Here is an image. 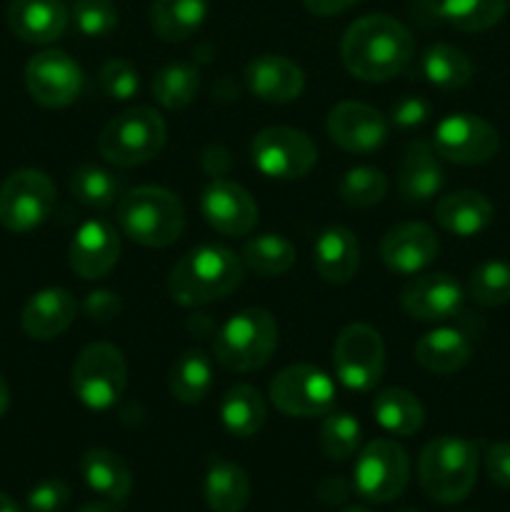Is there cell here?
Returning a JSON list of instances; mask_svg holds the SVG:
<instances>
[{"instance_id": "obj_1", "label": "cell", "mask_w": 510, "mask_h": 512, "mask_svg": "<svg viewBox=\"0 0 510 512\" xmlns=\"http://www.w3.org/2000/svg\"><path fill=\"white\" fill-rule=\"evenodd\" d=\"M415 43L410 30L390 15H365L343 35L340 58L345 70L365 83L395 78L413 60Z\"/></svg>"}, {"instance_id": "obj_2", "label": "cell", "mask_w": 510, "mask_h": 512, "mask_svg": "<svg viewBox=\"0 0 510 512\" xmlns=\"http://www.w3.org/2000/svg\"><path fill=\"white\" fill-rule=\"evenodd\" d=\"M245 278V265L233 250L200 245L175 263L168 293L183 308H200L233 293Z\"/></svg>"}, {"instance_id": "obj_3", "label": "cell", "mask_w": 510, "mask_h": 512, "mask_svg": "<svg viewBox=\"0 0 510 512\" xmlns=\"http://www.w3.org/2000/svg\"><path fill=\"white\" fill-rule=\"evenodd\" d=\"M420 488L443 505L460 503L478 478V445L455 435L430 440L418 458Z\"/></svg>"}, {"instance_id": "obj_4", "label": "cell", "mask_w": 510, "mask_h": 512, "mask_svg": "<svg viewBox=\"0 0 510 512\" xmlns=\"http://www.w3.org/2000/svg\"><path fill=\"white\" fill-rule=\"evenodd\" d=\"M118 225L138 245L165 248L183 235L185 208L170 190L143 185L120 198Z\"/></svg>"}, {"instance_id": "obj_5", "label": "cell", "mask_w": 510, "mask_h": 512, "mask_svg": "<svg viewBox=\"0 0 510 512\" xmlns=\"http://www.w3.org/2000/svg\"><path fill=\"white\" fill-rule=\"evenodd\" d=\"M278 348V323L263 308H245L235 313L215 333L213 353L225 370L250 373L273 358Z\"/></svg>"}, {"instance_id": "obj_6", "label": "cell", "mask_w": 510, "mask_h": 512, "mask_svg": "<svg viewBox=\"0 0 510 512\" xmlns=\"http://www.w3.org/2000/svg\"><path fill=\"white\" fill-rule=\"evenodd\" d=\"M165 138H168L165 120L148 105H135L105 125L98 138V150L108 163L133 168L160 155Z\"/></svg>"}, {"instance_id": "obj_7", "label": "cell", "mask_w": 510, "mask_h": 512, "mask_svg": "<svg viewBox=\"0 0 510 512\" xmlns=\"http://www.w3.org/2000/svg\"><path fill=\"white\" fill-rule=\"evenodd\" d=\"M70 385L85 408L110 410L123 398L128 385V365L123 353L110 343H90L75 358Z\"/></svg>"}, {"instance_id": "obj_8", "label": "cell", "mask_w": 510, "mask_h": 512, "mask_svg": "<svg viewBox=\"0 0 510 512\" xmlns=\"http://www.w3.org/2000/svg\"><path fill=\"white\" fill-rule=\"evenodd\" d=\"M410 480L408 453L395 440L378 438L360 450L353 468V488L368 503L400 498Z\"/></svg>"}, {"instance_id": "obj_9", "label": "cell", "mask_w": 510, "mask_h": 512, "mask_svg": "<svg viewBox=\"0 0 510 512\" xmlns=\"http://www.w3.org/2000/svg\"><path fill=\"white\" fill-rule=\"evenodd\" d=\"M53 205L55 185L43 170H15L0 185V225L10 233H30L43 225Z\"/></svg>"}, {"instance_id": "obj_10", "label": "cell", "mask_w": 510, "mask_h": 512, "mask_svg": "<svg viewBox=\"0 0 510 512\" xmlns=\"http://www.w3.org/2000/svg\"><path fill=\"white\" fill-rule=\"evenodd\" d=\"M335 375L340 383L355 393H368L383 378L385 345L375 328L353 323L338 335L333 350Z\"/></svg>"}, {"instance_id": "obj_11", "label": "cell", "mask_w": 510, "mask_h": 512, "mask_svg": "<svg viewBox=\"0 0 510 512\" xmlns=\"http://www.w3.org/2000/svg\"><path fill=\"white\" fill-rule=\"evenodd\" d=\"M250 155H253V165L265 178L298 180L313 170L318 148L303 130L275 125L255 135Z\"/></svg>"}, {"instance_id": "obj_12", "label": "cell", "mask_w": 510, "mask_h": 512, "mask_svg": "<svg viewBox=\"0 0 510 512\" xmlns=\"http://www.w3.org/2000/svg\"><path fill=\"white\" fill-rule=\"evenodd\" d=\"M270 400L293 418H320L335 408V383L315 365H290L270 383Z\"/></svg>"}, {"instance_id": "obj_13", "label": "cell", "mask_w": 510, "mask_h": 512, "mask_svg": "<svg viewBox=\"0 0 510 512\" xmlns=\"http://www.w3.org/2000/svg\"><path fill=\"white\" fill-rule=\"evenodd\" d=\"M435 153L455 165H483L498 153V130L473 113H453L435 128Z\"/></svg>"}, {"instance_id": "obj_14", "label": "cell", "mask_w": 510, "mask_h": 512, "mask_svg": "<svg viewBox=\"0 0 510 512\" xmlns=\"http://www.w3.org/2000/svg\"><path fill=\"white\" fill-rule=\"evenodd\" d=\"M25 88L43 108H65L80 95L83 70L63 50H43L25 65Z\"/></svg>"}, {"instance_id": "obj_15", "label": "cell", "mask_w": 510, "mask_h": 512, "mask_svg": "<svg viewBox=\"0 0 510 512\" xmlns=\"http://www.w3.org/2000/svg\"><path fill=\"white\" fill-rule=\"evenodd\" d=\"M200 210L210 228L230 235V238L248 235L258 223V205H255L253 195L240 183L225 178L210 180L208 188L200 195Z\"/></svg>"}, {"instance_id": "obj_16", "label": "cell", "mask_w": 510, "mask_h": 512, "mask_svg": "<svg viewBox=\"0 0 510 512\" xmlns=\"http://www.w3.org/2000/svg\"><path fill=\"white\" fill-rule=\"evenodd\" d=\"M330 140L348 153H373L388 138V120L373 105L345 100L328 115Z\"/></svg>"}, {"instance_id": "obj_17", "label": "cell", "mask_w": 510, "mask_h": 512, "mask_svg": "<svg viewBox=\"0 0 510 512\" xmlns=\"http://www.w3.org/2000/svg\"><path fill=\"white\" fill-rule=\"evenodd\" d=\"M438 235L425 223H400L380 240V260L390 273L418 275L438 258Z\"/></svg>"}, {"instance_id": "obj_18", "label": "cell", "mask_w": 510, "mask_h": 512, "mask_svg": "<svg viewBox=\"0 0 510 512\" xmlns=\"http://www.w3.org/2000/svg\"><path fill=\"white\" fill-rule=\"evenodd\" d=\"M463 288L448 273H428L400 290V305L415 320H448L463 308Z\"/></svg>"}, {"instance_id": "obj_19", "label": "cell", "mask_w": 510, "mask_h": 512, "mask_svg": "<svg viewBox=\"0 0 510 512\" xmlns=\"http://www.w3.org/2000/svg\"><path fill=\"white\" fill-rule=\"evenodd\" d=\"M70 268L85 280L105 278L120 258V238L105 220L95 218L80 225L70 240Z\"/></svg>"}, {"instance_id": "obj_20", "label": "cell", "mask_w": 510, "mask_h": 512, "mask_svg": "<svg viewBox=\"0 0 510 512\" xmlns=\"http://www.w3.org/2000/svg\"><path fill=\"white\" fill-rule=\"evenodd\" d=\"M250 93L270 105H285L300 98L305 88V75L295 60L285 55L263 53L253 58L245 68Z\"/></svg>"}, {"instance_id": "obj_21", "label": "cell", "mask_w": 510, "mask_h": 512, "mask_svg": "<svg viewBox=\"0 0 510 512\" xmlns=\"http://www.w3.org/2000/svg\"><path fill=\"white\" fill-rule=\"evenodd\" d=\"M5 20L15 38L30 45H48L65 33L70 13L63 0H13Z\"/></svg>"}, {"instance_id": "obj_22", "label": "cell", "mask_w": 510, "mask_h": 512, "mask_svg": "<svg viewBox=\"0 0 510 512\" xmlns=\"http://www.w3.org/2000/svg\"><path fill=\"white\" fill-rule=\"evenodd\" d=\"M78 303L63 288H45L30 295L20 313V325L33 340H53L73 325Z\"/></svg>"}, {"instance_id": "obj_23", "label": "cell", "mask_w": 510, "mask_h": 512, "mask_svg": "<svg viewBox=\"0 0 510 512\" xmlns=\"http://www.w3.org/2000/svg\"><path fill=\"white\" fill-rule=\"evenodd\" d=\"M443 188L440 155L428 140H413L398 168V190L408 203H425Z\"/></svg>"}, {"instance_id": "obj_24", "label": "cell", "mask_w": 510, "mask_h": 512, "mask_svg": "<svg viewBox=\"0 0 510 512\" xmlns=\"http://www.w3.org/2000/svg\"><path fill=\"white\" fill-rule=\"evenodd\" d=\"M313 265L320 278L330 285H345L355 278L360 265L358 238L348 228L323 230L315 240Z\"/></svg>"}, {"instance_id": "obj_25", "label": "cell", "mask_w": 510, "mask_h": 512, "mask_svg": "<svg viewBox=\"0 0 510 512\" xmlns=\"http://www.w3.org/2000/svg\"><path fill=\"white\" fill-rule=\"evenodd\" d=\"M435 220L458 238H473L493 223V203L478 190H455L438 200Z\"/></svg>"}, {"instance_id": "obj_26", "label": "cell", "mask_w": 510, "mask_h": 512, "mask_svg": "<svg viewBox=\"0 0 510 512\" xmlns=\"http://www.w3.org/2000/svg\"><path fill=\"white\" fill-rule=\"evenodd\" d=\"M470 355H473V343L458 328H435L415 343V360L435 375H450L465 368Z\"/></svg>"}, {"instance_id": "obj_27", "label": "cell", "mask_w": 510, "mask_h": 512, "mask_svg": "<svg viewBox=\"0 0 510 512\" xmlns=\"http://www.w3.org/2000/svg\"><path fill=\"white\" fill-rule=\"evenodd\" d=\"M80 475L93 493L103 495L108 503H123L133 490V473L118 453L93 448L80 458Z\"/></svg>"}, {"instance_id": "obj_28", "label": "cell", "mask_w": 510, "mask_h": 512, "mask_svg": "<svg viewBox=\"0 0 510 512\" xmlns=\"http://www.w3.org/2000/svg\"><path fill=\"white\" fill-rule=\"evenodd\" d=\"M203 493L213 512H243L250 500V480L240 465L215 458L205 473Z\"/></svg>"}, {"instance_id": "obj_29", "label": "cell", "mask_w": 510, "mask_h": 512, "mask_svg": "<svg viewBox=\"0 0 510 512\" xmlns=\"http://www.w3.org/2000/svg\"><path fill=\"white\" fill-rule=\"evenodd\" d=\"M208 18V0H153L150 25L165 43H183Z\"/></svg>"}, {"instance_id": "obj_30", "label": "cell", "mask_w": 510, "mask_h": 512, "mask_svg": "<svg viewBox=\"0 0 510 512\" xmlns=\"http://www.w3.org/2000/svg\"><path fill=\"white\" fill-rule=\"evenodd\" d=\"M373 415L385 433L398 435V438H410L425 423L423 403L403 388L380 390L373 400Z\"/></svg>"}, {"instance_id": "obj_31", "label": "cell", "mask_w": 510, "mask_h": 512, "mask_svg": "<svg viewBox=\"0 0 510 512\" xmlns=\"http://www.w3.org/2000/svg\"><path fill=\"white\" fill-rule=\"evenodd\" d=\"M220 420L235 438H253L265 423V403L253 385H233L220 403Z\"/></svg>"}, {"instance_id": "obj_32", "label": "cell", "mask_w": 510, "mask_h": 512, "mask_svg": "<svg viewBox=\"0 0 510 512\" xmlns=\"http://www.w3.org/2000/svg\"><path fill=\"white\" fill-rule=\"evenodd\" d=\"M213 385V363L203 350H185L170 368L168 388L175 400L185 405L200 403Z\"/></svg>"}, {"instance_id": "obj_33", "label": "cell", "mask_w": 510, "mask_h": 512, "mask_svg": "<svg viewBox=\"0 0 510 512\" xmlns=\"http://www.w3.org/2000/svg\"><path fill=\"white\" fill-rule=\"evenodd\" d=\"M508 13V0H435V15L463 33H483Z\"/></svg>"}, {"instance_id": "obj_34", "label": "cell", "mask_w": 510, "mask_h": 512, "mask_svg": "<svg viewBox=\"0 0 510 512\" xmlns=\"http://www.w3.org/2000/svg\"><path fill=\"white\" fill-rule=\"evenodd\" d=\"M420 68L428 83L440 90H460L473 80V63L463 50L448 43H435L425 50Z\"/></svg>"}, {"instance_id": "obj_35", "label": "cell", "mask_w": 510, "mask_h": 512, "mask_svg": "<svg viewBox=\"0 0 510 512\" xmlns=\"http://www.w3.org/2000/svg\"><path fill=\"white\" fill-rule=\"evenodd\" d=\"M240 260H243L245 268L255 270L263 278H278L295 265V248L283 235L263 233L243 245Z\"/></svg>"}, {"instance_id": "obj_36", "label": "cell", "mask_w": 510, "mask_h": 512, "mask_svg": "<svg viewBox=\"0 0 510 512\" xmlns=\"http://www.w3.org/2000/svg\"><path fill=\"white\" fill-rule=\"evenodd\" d=\"M200 90L198 68L190 63H168L153 78V98L168 110H183Z\"/></svg>"}, {"instance_id": "obj_37", "label": "cell", "mask_w": 510, "mask_h": 512, "mask_svg": "<svg viewBox=\"0 0 510 512\" xmlns=\"http://www.w3.org/2000/svg\"><path fill=\"white\" fill-rule=\"evenodd\" d=\"M70 193L88 208H108L120 195V180L113 173L95 165H80L70 175Z\"/></svg>"}, {"instance_id": "obj_38", "label": "cell", "mask_w": 510, "mask_h": 512, "mask_svg": "<svg viewBox=\"0 0 510 512\" xmlns=\"http://www.w3.org/2000/svg\"><path fill=\"white\" fill-rule=\"evenodd\" d=\"M338 190L340 198L353 205V208H373L388 193V178H385L383 170L358 165V168H350L343 175Z\"/></svg>"}, {"instance_id": "obj_39", "label": "cell", "mask_w": 510, "mask_h": 512, "mask_svg": "<svg viewBox=\"0 0 510 512\" xmlns=\"http://www.w3.org/2000/svg\"><path fill=\"white\" fill-rule=\"evenodd\" d=\"M360 448V423L350 413H333L325 415V423L320 428V450L325 458L343 460L353 458Z\"/></svg>"}, {"instance_id": "obj_40", "label": "cell", "mask_w": 510, "mask_h": 512, "mask_svg": "<svg viewBox=\"0 0 510 512\" xmlns=\"http://www.w3.org/2000/svg\"><path fill=\"white\" fill-rule=\"evenodd\" d=\"M468 293L475 303L488 305H503L510 300V265L503 260H488L480 263L478 268L470 273Z\"/></svg>"}, {"instance_id": "obj_41", "label": "cell", "mask_w": 510, "mask_h": 512, "mask_svg": "<svg viewBox=\"0 0 510 512\" xmlns=\"http://www.w3.org/2000/svg\"><path fill=\"white\" fill-rule=\"evenodd\" d=\"M73 23L88 38H103L118 28V8L113 0H75Z\"/></svg>"}, {"instance_id": "obj_42", "label": "cell", "mask_w": 510, "mask_h": 512, "mask_svg": "<svg viewBox=\"0 0 510 512\" xmlns=\"http://www.w3.org/2000/svg\"><path fill=\"white\" fill-rule=\"evenodd\" d=\"M138 70L123 58L108 60V63L100 68V88L108 98L113 100H130L138 93Z\"/></svg>"}, {"instance_id": "obj_43", "label": "cell", "mask_w": 510, "mask_h": 512, "mask_svg": "<svg viewBox=\"0 0 510 512\" xmlns=\"http://www.w3.org/2000/svg\"><path fill=\"white\" fill-rule=\"evenodd\" d=\"M70 503V488L65 480L48 478L40 480L28 493V510L30 512H60Z\"/></svg>"}, {"instance_id": "obj_44", "label": "cell", "mask_w": 510, "mask_h": 512, "mask_svg": "<svg viewBox=\"0 0 510 512\" xmlns=\"http://www.w3.org/2000/svg\"><path fill=\"white\" fill-rule=\"evenodd\" d=\"M85 315L95 323H113L123 313V300L110 290H93L83 303Z\"/></svg>"}, {"instance_id": "obj_45", "label": "cell", "mask_w": 510, "mask_h": 512, "mask_svg": "<svg viewBox=\"0 0 510 512\" xmlns=\"http://www.w3.org/2000/svg\"><path fill=\"white\" fill-rule=\"evenodd\" d=\"M390 115H393V123L398 125V128L410 130L418 128V125H423L425 120H428L430 105L428 100L418 98V95H408V98H400L398 103L393 105Z\"/></svg>"}, {"instance_id": "obj_46", "label": "cell", "mask_w": 510, "mask_h": 512, "mask_svg": "<svg viewBox=\"0 0 510 512\" xmlns=\"http://www.w3.org/2000/svg\"><path fill=\"white\" fill-rule=\"evenodd\" d=\"M485 470L498 488L510 490V443H493L485 455Z\"/></svg>"}, {"instance_id": "obj_47", "label": "cell", "mask_w": 510, "mask_h": 512, "mask_svg": "<svg viewBox=\"0 0 510 512\" xmlns=\"http://www.w3.org/2000/svg\"><path fill=\"white\" fill-rule=\"evenodd\" d=\"M350 495V485L345 483L343 478H325L323 483L318 485V498L323 500L325 505L335 508V505H343Z\"/></svg>"}, {"instance_id": "obj_48", "label": "cell", "mask_w": 510, "mask_h": 512, "mask_svg": "<svg viewBox=\"0 0 510 512\" xmlns=\"http://www.w3.org/2000/svg\"><path fill=\"white\" fill-rule=\"evenodd\" d=\"M358 3L360 0H303L305 10L318 15V18H333V15L345 13V10H350Z\"/></svg>"}, {"instance_id": "obj_49", "label": "cell", "mask_w": 510, "mask_h": 512, "mask_svg": "<svg viewBox=\"0 0 510 512\" xmlns=\"http://www.w3.org/2000/svg\"><path fill=\"white\" fill-rule=\"evenodd\" d=\"M75 512H118V508H115V503H85Z\"/></svg>"}, {"instance_id": "obj_50", "label": "cell", "mask_w": 510, "mask_h": 512, "mask_svg": "<svg viewBox=\"0 0 510 512\" xmlns=\"http://www.w3.org/2000/svg\"><path fill=\"white\" fill-rule=\"evenodd\" d=\"M8 405H10L8 383H5V380H3V375H0V418H3V415L8 413Z\"/></svg>"}, {"instance_id": "obj_51", "label": "cell", "mask_w": 510, "mask_h": 512, "mask_svg": "<svg viewBox=\"0 0 510 512\" xmlns=\"http://www.w3.org/2000/svg\"><path fill=\"white\" fill-rule=\"evenodd\" d=\"M0 512H23V510L15 505L13 498H8L5 493H0Z\"/></svg>"}, {"instance_id": "obj_52", "label": "cell", "mask_w": 510, "mask_h": 512, "mask_svg": "<svg viewBox=\"0 0 510 512\" xmlns=\"http://www.w3.org/2000/svg\"><path fill=\"white\" fill-rule=\"evenodd\" d=\"M343 512H373V510L365 508V505H348Z\"/></svg>"}, {"instance_id": "obj_53", "label": "cell", "mask_w": 510, "mask_h": 512, "mask_svg": "<svg viewBox=\"0 0 510 512\" xmlns=\"http://www.w3.org/2000/svg\"><path fill=\"white\" fill-rule=\"evenodd\" d=\"M398 512H418V510H410V508H405V510H398Z\"/></svg>"}, {"instance_id": "obj_54", "label": "cell", "mask_w": 510, "mask_h": 512, "mask_svg": "<svg viewBox=\"0 0 510 512\" xmlns=\"http://www.w3.org/2000/svg\"><path fill=\"white\" fill-rule=\"evenodd\" d=\"M420 3H435V0H420Z\"/></svg>"}]
</instances>
